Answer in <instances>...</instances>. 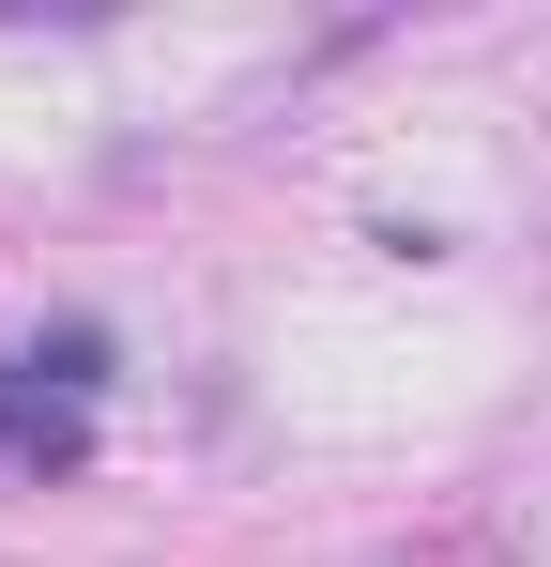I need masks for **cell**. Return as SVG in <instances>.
Masks as SVG:
<instances>
[{
  "instance_id": "obj_1",
  "label": "cell",
  "mask_w": 551,
  "mask_h": 567,
  "mask_svg": "<svg viewBox=\"0 0 551 567\" xmlns=\"http://www.w3.org/2000/svg\"><path fill=\"white\" fill-rule=\"evenodd\" d=\"M92 383H107V338H92V322L31 338V353L0 369V461H15V475H77V445H92Z\"/></svg>"
}]
</instances>
